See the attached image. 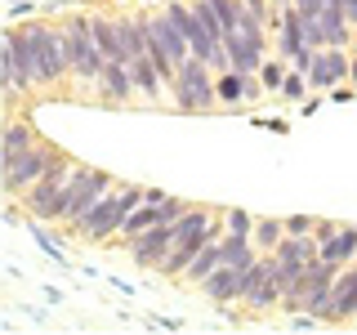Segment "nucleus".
<instances>
[{
	"label": "nucleus",
	"instance_id": "393cba45",
	"mask_svg": "<svg viewBox=\"0 0 357 335\" xmlns=\"http://www.w3.org/2000/svg\"><path fill=\"white\" fill-rule=\"evenodd\" d=\"M282 232H286L282 219H264V223H259V237H255V241H259V246H273V251H277V246H282Z\"/></svg>",
	"mask_w": 357,
	"mask_h": 335
},
{
	"label": "nucleus",
	"instance_id": "f3484780",
	"mask_svg": "<svg viewBox=\"0 0 357 335\" xmlns=\"http://www.w3.org/2000/svg\"><path fill=\"white\" fill-rule=\"evenodd\" d=\"M98 89H103V98H112V103H121V98H130L134 89V76L126 63H107L103 76H98Z\"/></svg>",
	"mask_w": 357,
	"mask_h": 335
},
{
	"label": "nucleus",
	"instance_id": "7ed1b4c3",
	"mask_svg": "<svg viewBox=\"0 0 357 335\" xmlns=\"http://www.w3.org/2000/svg\"><path fill=\"white\" fill-rule=\"evenodd\" d=\"M335 277H340V264L317 260V264H312L308 273L282 295V299H286V308H290V313H317V318H321V313H326V304H331Z\"/></svg>",
	"mask_w": 357,
	"mask_h": 335
},
{
	"label": "nucleus",
	"instance_id": "6e6552de",
	"mask_svg": "<svg viewBox=\"0 0 357 335\" xmlns=\"http://www.w3.org/2000/svg\"><path fill=\"white\" fill-rule=\"evenodd\" d=\"M107 184H112V179L103 170H76V179L67 184V193L59 201V219L63 223H76L85 210H94V201L107 193Z\"/></svg>",
	"mask_w": 357,
	"mask_h": 335
},
{
	"label": "nucleus",
	"instance_id": "6ab92c4d",
	"mask_svg": "<svg viewBox=\"0 0 357 335\" xmlns=\"http://www.w3.org/2000/svg\"><path fill=\"white\" fill-rule=\"evenodd\" d=\"M349 255H357V228H335L326 241H321V260L344 264Z\"/></svg>",
	"mask_w": 357,
	"mask_h": 335
},
{
	"label": "nucleus",
	"instance_id": "39448f33",
	"mask_svg": "<svg viewBox=\"0 0 357 335\" xmlns=\"http://www.w3.org/2000/svg\"><path fill=\"white\" fill-rule=\"evenodd\" d=\"M206 67H210V63H201V59L178 63V76H174V85H170L178 112H210V107H215L219 89H215V81H210Z\"/></svg>",
	"mask_w": 357,
	"mask_h": 335
},
{
	"label": "nucleus",
	"instance_id": "c85d7f7f",
	"mask_svg": "<svg viewBox=\"0 0 357 335\" xmlns=\"http://www.w3.org/2000/svg\"><path fill=\"white\" fill-rule=\"evenodd\" d=\"M308 228H317L308 215H295V219H286V232H308Z\"/></svg>",
	"mask_w": 357,
	"mask_h": 335
},
{
	"label": "nucleus",
	"instance_id": "9d476101",
	"mask_svg": "<svg viewBox=\"0 0 357 335\" xmlns=\"http://www.w3.org/2000/svg\"><path fill=\"white\" fill-rule=\"evenodd\" d=\"M174 251V223H156V228L148 232H139L130 246V255H134V264H143V268H161V260Z\"/></svg>",
	"mask_w": 357,
	"mask_h": 335
},
{
	"label": "nucleus",
	"instance_id": "412c9836",
	"mask_svg": "<svg viewBox=\"0 0 357 335\" xmlns=\"http://www.w3.org/2000/svg\"><path fill=\"white\" fill-rule=\"evenodd\" d=\"M219 264H223V255H219V241H206V246L197 251V260L183 268V277H192V282H206V277L215 273Z\"/></svg>",
	"mask_w": 357,
	"mask_h": 335
},
{
	"label": "nucleus",
	"instance_id": "dca6fc26",
	"mask_svg": "<svg viewBox=\"0 0 357 335\" xmlns=\"http://www.w3.org/2000/svg\"><path fill=\"white\" fill-rule=\"evenodd\" d=\"M130 76H134V89H143L148 98H156L161 85H165V76H161V67H156L152 54H139V59L130 63Z\"/></svg>",
	"mask_w": 357,
	"mask_h": 335
},
{
	"label": "nucleus",
	"instance_id": "7c9ffc66",
	"mask_svg": "<svg viewBox=\"0 0 357 335\" xmlns=\"http://www.w3.org/2000/svg\"><path fill=\"white\" fill-rule=\"evenodd\" d=\"M349 76H353V81H357V63H353V67H349Z\"/></svg>",
	"mask_w": 357,
	"mask_h": 335
},
{
	"label": "nucleus",
	"instance_id": "4be33fe9",
	"mask_svg": "<svg viewBox=\"0 0 357 335\" xmlns=\"http://www.w3.org/2000/svg\"><path fill=\"white\" fill-rule=\"evenodd\" d=\"M219 103H241V98H250V76H241V72H219Z\"/></svg>",
	"mask_w": 357,
	"mask_h": 335
},
{
	"label": "nucleus",
	"instance_id": "423d86ee",
	"mask_svg": "<svg viewBox=\"0 0 357 335\" xmlns=\"http://www.w3.org/2000/svg\"><path fill=\"white\" fill-rule=\"evenodd\" d=\"M54 161H59V152H54L50 143H40V139H36L31 148H22L18 156L0 161V165H5V188H9V193H27V188L36 184V179L50 170Z\"/></svg>",
	"mask_w": 357,
	"mask_h": 335
},
{
	"label": "nucleus",
	"instance_id": "cd10ccee",
	"mask_svg": "<svg viewBox=\"0 0 357 335\" xmlns=\"http://www.w3.org/2000/svg\"><path fill=\"white\" fill-rule=\"evenodd\" d=\"M228 228L232 232H250V215H245V210H232V215H228Z\"/></svg>",
	"mask_w": 357,
	"mask_h": 335
},
{
	"label": "nucleus",
	"instance_id": "9b49d317",
	"mask_svg": "<svg viewBox=\"0 0 357 335\" xmlns=\"http://www.w3.org/2000/svg\"><path fill=\"white\" fill-rule=\"evenodd\" d=\"M349 54L340 50V45H326V50H317V59H312V67H308V85H317V89H335L349 76Z\"/></svg>",
	"mask_w": 357,
	"mask_h": 335
},
{
	"label": "nucleus",
	"instance_id": "f03ea898",
	"mask_svg": "<svg viewBox=\"0 0 357 335\" xmlns=\"http://www.w3.org/2000/svg\"><path fill=\"white\" fill-rule=\"evenodd\" d=\"M134 206H143V193L139 188H121V193H103L94 201V210H85L81 219L72 223L76 232H81L85 241H103L112 237V232H121V223H126V215Z\"/></svg>",
	"mask_w": 357,
	"mask_h": 335
},
{
	"label": "nucleus",
	"instance_id": "20e7f679",
	"mask_svg": "<svg viewBox=\"0 0 357 335\" xmlns=\"http://www.w3.org/2000/svg\"><path fill=\"white\" fill-rule=\"evenodd\" d=\"M76 170H81V165L67 161V156L59 152V161H54L50 170H45L36 184L27 188V201H22V206H27V215H36V219H59V201H63V193H67V184L76 179Z\"/></svg>",
	"mask_w": 357,
	"mask_h": 335
},
{
	"label": "nucleus",
	"instance_id": "0eeeda50",
	"mask_svg": "<svg viewBox=\"0 0 357 335\" xmlns=\"http://www.w3.org/2000/svg\"><path fill=\"white\" fill-rule=\"evenodd\" d=\"M67 50H72V72L76 76H85V81H98L103 76V50H98V40H94V27H89V18H72L67 22Z\"/></svg>",
	"mask_w": 357,
	"mask_h": 335
},
{
	"label": "nucleus",
	"instance_id": "bb28decb",
	"mask_svg": "<svg viewBox=\"0 0 357 335\" xmlns=\"http://www.w3.org/2000/svg\"><path fill=\"white\" fill-rule=\"evenodd\" d=\"M290 5H295L304 18H321V5H326V0H290Z\"/></svg>",
	"mask_w": 357,
	"mask_h": 335
},
{
	"label": "nucleus",
	"instance_id": "ddd939ff",
	"mask_svg": "<svg viewBox=\"0 0 357 335\" xmlns=\"http://www.w3.org/2000/svg\"><path fill=\"white\" fill-rule=\"evenodd\" d=\"M241 273H245V268L219 264L201 286H206V295H210V299H223V304H228V299H241Z\"/></svg>",
	"mask_w": 357,
	"mask_h": 335
},
{
	"label": "nucleus",
	"instance_id": "c756f323",
	"mask_svg": "<svg viewBox=\"0 0 357 335\" xmlns=\"http://www.w3.org/2000/svg\"><path fill=\"white\" fill-rule=\"evenodd\" d=\"M349 22L357 27V0H349Z\"/></svg>",
	"mask_w": 357,
	"mask_h": 335
},
{
	"label": "nucleus",
	"instance_id": "4468645a",
	"mask_svg": "<svg viewBox=\"0 0 357 335\" xmlns=\"http://www.w3.org/2000/svg\"><path fill=\"white\" fill-rule=\"evenodd\" d=\"M349 313H357V268L353 273H340L335 277V290H331V304L321 318H349Z\"/></svg>",
	"mask_w": 357,
	"mask_h": 335
},
{
	"label": "nucleus",
	"instance_id": "1a4fd4ad",
	"mask_svg": "<svg viewBox=\"0 0 357 335\" xmlns=\"http://www.w3.org/2000/svg\"><path fill=\"white\" fill-rule=\"evenodd\" d=\"M241 299L250 308H273L282 299V277H277V260H255L241 273Z\"/></svg>",
	"mask_w": 357,
	"mask_h": 335
},
{
	"label": "nucleus",
	"instance_id": "f8f14e48",
	"mask_svg": "<svg viewBox=\"0 0 357 335\" xmlns=\"http://www.w3.org/2000/svg\"><path fill=\"white\" fill-rule=\"evenodd\" d=\"M89 27H94V40H98V50H103L107 63H126L130 67V50H126V40H121L116 18H89Z\"/></svg>",
	"mask_w": 357,
	"mask_h": 335
},
{
	"label": "nucleus",
	"instance_id": "aec40b11",
	"mask_svg": "<svg viewBox=\"0 0 357 335\" xmlns=\"http://www.w3.org/2000/svg\"><path fill=\"white\" fill-rule=\"evenodd\" d=\"M219 255H223V264H232V268L255 264V251H250V237H245V232H228V237L219 241Z\"/></svg>",
	"mask_w": 357,
	"mask_h": 335
},
{
	"label": "nucleus",
	"instance_id": "2eb2a0df",
	"mask_svg": "<svg viewBox=\"0 0 357 335\" xmlns=\"http://www.w3.org/2000/svg\"><path fill=\"white\" fill-rule=\"evenodd\" d=\"M0 72H5V89H9V98H18L22 89H31V85H27V76H22V67H18V50H14V40H9V31H5V40H0Z\"/></svg>",
	"mask_w": 357,
	"mask_h": 335
},
{
	"label": "nucleus",
	"instance_id": "f257e3e1",
	"mask_svg": "<svg viewBox=\"0 0 357 335\" xmlns=\"http://www.w3.org/2000/svg\"><path fill=\"white\" fill-rule=\"evenodd\" d=\"M9 40L18 50V67L27 76V85H54L72 72L67 31H54L45 22H27V27H9Z\"/></svg>",
	"mask_w": 357,
	"mask_h": 335
},
{
	"label": "nucleus",
	"instance_id": "5701e85b",
	"mask_svg": "<svg viewBox=\"0 0 357 335\" xmlns=\"http://www.w3.org/2000/svg\"><path fill=\"white\" fill-rule=\"evenodd\" d=\"M31 143H36V134H31L27 126H9V130H5V148H0V161L18 156L22 148H31Z\"/></svg>",
	"mask_w": 357,
	"mask_h": 335
},
{
	"label": "nucleus",
	"instance_id": "a211bd4d",
	"mask_svg": "<svg viewBox=\"0 0 357 335\" xmlns=\"http://www.w3.org/2000/svg\"><path fill=\"white\" fill-rule=\"evenodd\" d=\"M156 223H170V219L161 215V206H152V201H143V206H134L130 215H126V223H121V232H126V237H139V232L156 228Z\"/></svg>",
	"mask_w": 357,
	"mask_h": 335
},
{
	"label": "nucleus",
	"instance_id": "b1692460",
	"mask_svg": "<svg viewBox=\"0 0 357 335\" xmlns=\"http://www.w3.org/2000/svg\"><path fill=\"white\" fill-rule=\"evenodd\" d=\"M259 81H264V89H273V94H282V81H286V67L277 63V59H264V67H259Z\"/></svg>",
	"mask_w": 357,
	"mask_h": 335
},
{
	"label": "nucleus",
	"instance_id": "a878e982",
	"mask_svg": "<svg viewBox=\"0 0 357 335\" xmlns=\"http://www.w3.org/2000/svg\"><path fill=\"white\" fill-rule=\"evenodd\" d=\"M282 98H304V76H299V72H286V81H282Z\"/></svg>",
	"mask_w": 357,
	"mask_h": 335
}]
</instances>
